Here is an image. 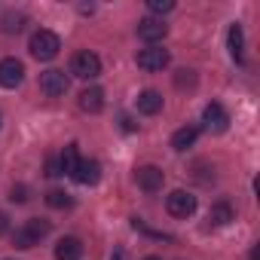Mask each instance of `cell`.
<instances>
[{
  "instance_id": "19",
  "label": "cell",
  "mask_w": 260,
  "mask_h": 260,
  "mask_svg": "<svg viewBox=\"0 0 260 260\" xmlns=\"http://www.w3.org/2000/svg\"><path fill=\"white\" fill-rule=\"evenodd\" d=\"M22 25H25V16H22V13H7V16H4V31H7V34H19Z\"/></svg>"
},
{
  "instance_id": "20",
  "label": "cell",
  "mask_w": 260,
  "mask_h": 260,
  "mask_svg": "<svg viewBox=\"0 0 260 260\" xmlns=\"http://www.w3.org/2000/svg\"><path fill=\"white\" fill-rule=\"evenodd\" d=\"M46 202H49L52 208H71V205H74V199H71L64 190H52V193L46 196Z\"/></svg>"
},
{
  "instance_id": "13",
  "label": "cell",
  "mask_w": 260,
  "mask_h": 260,
  "mask_svg": "<svg viewBox=\"0 0 260 260\" xmlns=\"http://www.w3.org/2000/svg\"><path fill=\"white\" fill-rule=\"evenodd\" d=\"M138 110H141L144 116H156V113L162 110V95H159L156 89H144V92L138 95Z\"/></svg>"
},
{
  "instance_id": "24",
  "label": "cell",
  "mask_w": 260,
  "mask_h": 260,
  "mask_svg": "<svg viewBox=\"0 0 260 260\" xmlns=\"http://www.w3.org/2000/svg\"><path fill=\"white\" fill-rule=\"evenodd\" d=\"M10 199H13V202H25V199H28V187H25V184H16V187L10 190Z\"/></svg>"
},
{
  "instance_id": "21",
  "label": "cell",
  "mask_w": 260,
  "mask_h": 260,
  "mask_svg": "<svg viewBox=\"0 0 260 260\" xmlns=\"http://www.w3.org/2000/svg\"><path fill=\"white\" fill-rule=\"evenodd\" d=\"M147 10H150L153 16H166V13H172V10H175V4H172V0H150Z\"/></svg>"
},
{
  "instance_id": "16",
  "label": "cell",
  "mask_w": 260,
  "mask_h": 260,
  "mask_svg": "<svg viewBox=\"0 0 260 260\" xmlns=\"http://www.w3.org/2000/svg\"><path fill=\"white\" fill-rule=\"evenodd\" d=\"M226 46H230V55H233L236 61H242V55H245V31H242V25H233V28H230Z\"/></svg>"
},
{
  "instance_id": "1",
  "label": "cell",
  "mask_w": 260,
  "mask_h": 260,
  "mask_svg": "<svg viewBox=\"0 0 260 260\" xmlns=\"http://www.w3.org/2000/svg\"><path fill=\"white\" fill-rule=\"evenodd\" d=\"M46 236H49V220L34 217V220H28L25 226H19V230H16L13 245H16V248H22V251H28V248H34V245H40V239H46Z\"/></svg>"
},
{
  "instance_id": "6",
  "label": "cell",
  "mask_w": 260,
  "mask_h": 260,
  "mask_svg": "<svg viewBox=\"0 0 260 260\" xmlns=\"http://www.w3.org/2000/svg\"><path fill=\"white\" fill-rule=\"evenodd\" d=\"M166 64H169V49H162V46H147V49L138 52V68L147 71V74H156Z\"/></svg>"
},
{
  "instance_id": "7",
  "label": "cell",
  "mask_w": 260,
  "mask_h": 260,
  "mask_svg": "<svg viewBox=\"0 0 260 260\" xmlns=\"http://www.w3.org/2000/svg\"><path fill=\"white\" fill-rule=\"evenodd\" d=\"M22 80H25V64L19 58H0V86L16 89Z\"/></svg>"
},
{
  "instance_id": "23",
  "label": "cell",
  "mask_w": 260,
  "mask_h": 260,
  "mask_svg": "<svg viewBox=\"0 0 260 260\" xmlns=\"http://www.w3.org/2000/svg\"><path fill=\"white\" fill-rule=\"evenodd\" d=\"M175 83H178V86L184 89V86H193V83H196V77H193V71H178Z\"/></svg>"
},
{
  "instance_id": "3",
  "label": "cell",
  "mask_w": 260,
  "mask_h": 260,
  "mask_svg": "<svg viewBox=\"0 0 260 260\" xmlns=\"http://www.w3.org/2000/svg\"><path fill=\"white\" fill-rule=\"evenodd\" d=\"M71 74L74 77H80V80H95L98 74H101V58L95 55V52H77L74 58H71Z\"/></svg>"
},
{
  "instance_id": "15",
  "label": "cell",
  "mask_w": 260,
  "mask_h": 260,
  "mask_svg": "<svg viewBox=\"0 0 260 260\" xmlns=\"http://www.w3.org/2000/svg\"><path fill=\"white\" fill-rule=\"evenodd\" d=\"M196 135H199L196 125H184V128H178V132L172 135V147H175L178 153H184V150H190V147L196 144Z\"/></svg>"
},
{
  "instance_id": "22",
  "label": "cell",
  "mask_w": 260,
  "mask_h": 260,
  "mask_svg": "<svg viewBox=\"0 0 260 260\" xmlns=\"http://www.w3.org/2000/svg\"><path fill=\"white\" fill-rule=\"evenodd\" d=\"M46 175H49V178H58V175H64V172H61V162H58V156H49V159H46Z\"/></svg>"
},
{
  "instance_id": "9",
  "label": "cell",
  "mask_w": 260,
  "mask_h": 260,
  "mask_svg": "<svg viewBox=\"0 0 260 260\" xmlns=\"http://www.w3.org/2000/svg\"><path fill=\"white\" fill-rule=\"evenodd\" d=\"M40 92H46L49 98H58L68 92V74L64 71H43L40 74Z\"/></svg>"
},
{
  "instance_id": "5",
  "label": "cell",
  "mask_w": 260,
  "mask_h": 260,
  "mask_svg": "<svg viewBox=\"0 0 260 260\" xmlns=\"http://www.w3.org/2000/svg\"><path fill=\"white\" fill-rule=\"evenodd\" d=\"M166 208H169L172 217H190L196 211V196L187 193V190H175V193L166 196Z\"/></svg>"
},
{
  "instance_id": "12",
  "label": "cell",
  "mask_w": 260,
  "mask_h": 260,
  "mask_svg": "<svg viewBox=\"0 0 260 260\" xmlns=\"http://www.w3.org/2000/svg\"><path fill=\"white\" fill-rule=\"evenodd\" d=\"M55 260H83V242L74 239V236L58 239V245H55Z\"/></svg>"
},
{
  "instance_id": "2",
  "label": "cell",
  "mask_w": 260,
  "mask_h": 260,
  "mask_svg": "<svg viewBox=\"0 0 260 260\" xmlns=\"http://www.w3.org/2000/svg\"><path fill=\"white\" fill-rule=\"evenodd\" d=\"M28 49H31V55H34L37 61H52V58L58 55V49H61V40H58V34H52V31H37V34L31 37Z\"/></svg>"
},
{
  "instance_id": "27",
  "label": "cell",
  "mask_w": 260,
  "mask_h": 260,
  "mask_svg": "<svg viewBox=\"0 0 260 260\" xmlns=\"http://www.w3.org/2000/svg\"><path fill=\"white\" fill-rule=\"evenodd\" d=\"M113 260H122V254H119V251H116V254H113Z\"/></svg>"
},
{
  "instance_id": "10",
  "label": "cell",
  "mask_w": 260,
  "mask_h": 260,
  "mask_svg": "<svg viewBox=\"0 0 260 260\" xmlns=\"http://www.w3.org/2000/svg\"><path fill=\"white\" fill-rule=\"evenodd\" d=\"M135 181H138V187H141L144 193H156V190H162L166 175H162V169H156V166H141V169L135 172Z\"/></svg>"
},
{
  "instance_id": "25",
  "label": "cell",
  "mask_w": 260,
  "mask_h": 260,
  "mask_svg": "<svg viewBox=\"0 0 260 260\" xmlns=\"http://www.w3.org/2000/svg\"><path fill=\"white\" fill-rule=\"evenodd\" d=\"M7 230H10V217H7V214H4V211H0V236H4V233H7Z\"/></svg>"
},
{
  "instance_id": "11",
  "label": "cell",
  "mask_w": 260,
  "mask_h": 260,
  "mask_svg": "<svg viewBox=\"0 0 260 260\" xmlns=\"http://www.w3.org/2000/svg\"><path fill=\"white\" fill-rule=\"evenodd\" d=\"M77 184H83V187H92V184H98V178H101V166L95 162V159H80V166L74 169V175H71Z\"/></svg>"
},
{
  "instance_id": "28",
  "label": "cell",
  "mask_w": 260,
  "mask_h": 260,
  "mask_svg": "<svg viewBox=\"0 0 260 260\" xmlns=\"http://www.w3.org/2000/svg\"><path fill=\"white\" fill-rule=\"evenodd\" d=\"M144 260H162V257H144Z\"/></svg>"
},
{
  "instance_id": "17",
  "label": "cell",
  "mask_w": 260,
  "mask_h": 260,
  "mask_svg": "<svg viewBox=\"0 0 260 260\" xmlns=\"http://www.w3.org/2000/svg\"><path fill=\"white\" fill-rule=\"evenodd\" d=\"M233 220V205L230 202H214L208 211V226H226Z\"/></svg>"
},
{
  "instance_id": "26",
  "label": "cell",
  "mask_w": 260,
  "mask_h": 260,
  "mask_svg": "<svg viewBox=\"0 0 260 260\" xmlns=\"http://www.w3.org/2000/svg\"><path fill=\"white\" fill-rule=\"evenodd\" d=\"M251 260H260V248H257V245L251 248Z\"/></svg>"
},
{
  "instance_id": "18",
  "label": "cell",
  "mask_w": 260,
  "mask_h": 260,
  "mask_svg": "<svg viewBox=\"0 0 260 260\" xmlns=\"http://www.w3.org/2000/svg\"><path fill=\"white\" fill-rule=\"evenodd\" d=\"M58 162H61V172H64V175H74V169L80 166V153H77V144H68V147L61 150Z\"/></svg>"
},
{
  "instance_id": "4",
  "label": "cell",
  "mask_w": 260,
  "mask_h": 260,
  "mask_svg": "<svg viewBox=\"0 0 260 260\" xmlns=\"http://www.w3.org/2000/svg\"><path fill=\"white\" fill-rule=\"evenodd\" d=\"M202 122H205V128H208L211 135H223L226 128H230V113L223 110V104L211 101V104H205V110H202Z\"/></svg>"
},
{
  "instance_id": "14",
  "label": "cell",
  "mask_w": 260,
  "mask_h": 260,
  "mask_svg": "<svg viewBox=\"0 0 260 260\" xmlns=\"http://www.w3.org/2000/svg\"><path fill=\"white\" fill-rule=\"evenodd\" d=\"M101 107H104V92H101L98 86L80 92V110H86V113H98Z\"/></svg>"
},
{
  "instance_id": "8",
  "label": "cell",
  "mask_w": 260,
  "mask_h": 260,
  "mask_svg": "<svg viewBox=\"0 0 260 260\" xmlns=\"http://www.w3.org/2000/svg\"><path fill=\"white\" fill-rule=\"evenodd\" d=\"M166 34H169V25H166L162 19L147 16V19H141V22H138V37H141L144 43H150V46H156Z\"/></svg>"
}]
</instances>
